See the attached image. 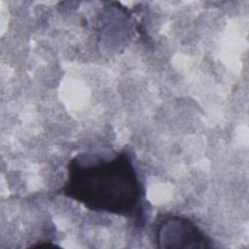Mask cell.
Masks as SVG:
<instances>
[{
  "label": "cell",
  "mask_w": 249,
  "mask_h": 249,
  "mask_svg": "<svg viewBox=\"0 0 249 249\" xmlns=\"http://www.w3.org/2000/svg\"><path fill=\"white\" fill-rule=\"evenodd\" d=\"M156 246L160 249H207L211 238L196 223L183 215L163 214L155 226Z\"/></svg>",
  "instance_id": "cell-2"
},
{
  "label": "cell",
  "mask_w": 249,
  "mask_h": 249,
  "mask_svg": "<svg viewBox=\"0 0 249 249\" xmlns=\"http://www.w3.org/2000/svg\"><path fill=\"white\" fill-rule=\"evenodd\" d=\"M67 176L58 193L87 209L145 224L146 191L129 152L112 157L82 153L67 163Z\"/></svg>",
  "instance_id": "cell-1"
}]
</instances>
